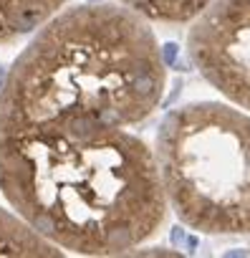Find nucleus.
Wrapping results in <instances>:
<instances>
[{"label": "nucleus", "mask_w": 250, "mask_h": 258, "mask_svg": "<svg viewBox=\"0 0 250 258\" xmlns=\"http://www.w3.org/2000/svg\"><path fill=\"white\" fill-rule=\"evenodd\" d=\"M167 89L164 48L152 21L124 3L58 11L31 33L0 86V129L53 116L139 126Z\"/></svg>", "instance_id": "2"}, {"label": "nucleus", "mask_w": 250, "mask_h": 258, "mask_svg": "<svg viewBox=\"0 0 250 258\" xmlns=\"http://www.w3.org/2000/svg\"><path fill=\"white\" fill-rule=\"evenodd\" d=\"M71 0H0V46L16 43L38 31ZM152 23L187 26L210 0H119Z\"/></svg>", "instance_id": "5"}, {"label": "nucleus", "mask_w": 250, "mask_h": 258, "mask_svg": "<svg viewBox=\"0 0 250 258\" xmlns=\"http://www.w3.org/2000/svg\"><path fill=\"white\" fill-rule=\"evenodd\" d=\"M170 210L202 235L250 238V111L232 101H190L154 135Z\"/></svg>", "instance_id": "3"}, {"label": "nucleus", "mask_w": 250, "mask_h": 258, "mask_svg": "<svg viewBox=\"0 0 250 258\" xmlns=\"http://www.w3.org/2000/svg\"><path fill=\"white\" fill-rule=\"evenodd\" d=\"M63 250L36 233L16 210L0 208V255H61Z\"/></svg>", "instance_id": "6"}, {"label": "nucleus", "mask_w": 250, "mask_h": 258, "mask_svg": "<svg viewBox=\"0 0 250 258\" xmlns=\"http://www.w3.org/2000/svg\"><path fill=\"white\" fill-rule=\"evenodd\" d=\"M0 192L36 233L78 255L129 253L170 215L154 147L91 116L0 132Z\"/></svg>", "instance_id": "1"}, {"label": "nucleus", "mask_w": 250, "mask_h": 258, "mask_svg": "<svg viewBox=\"0 0 250 258\" xmlns=\"http://www.w3.org/2000/svg\"><path fill=\"white\" fill-rule=\"evenodd\" d=\"M187 26L192 66L217 94L250 111V0H210Z\"/></svg>", "instance_id": "4"}]
</instances>
